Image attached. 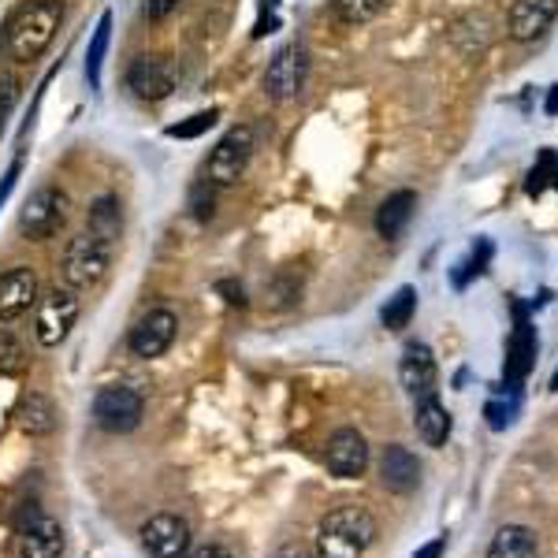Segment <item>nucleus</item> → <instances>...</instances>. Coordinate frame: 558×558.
<instances>
[{
  "instance_id": "nucleus-1",
  "label": "nucleus",
  "mask_w": 558,
  "mask_h": 558,
  "mask_svg": "<svg viewBox=\"0 0 558 558\" xmlns=\"http://www.w3.org/2000/svg\"><path fill=\"white\" fill-rule=\"evenodd\" d=\"M60 23H64V0H26L8 20L4 49L15 64H34L52 46Z\"/></svg>"
},
{
  "instance_id": "nucleus-2",
  "label": "nucleus",
  "mask_w": 558,
  "mask_h": 558,
  "mask_svg": "<svg viewBox=\"0 0 558 558\" xmlns=\"http://www.w3.org/2000/svg\"><path fill=\"white\" fill-rule=\"evenodd\" d=\"M377 540V521L365 507H339L331 510L317 529V555L320 558H362Z\"/></svg>"
},
{
  "instance_id": "nucleus-3",
  "label": "nucleus",
  "mask_w": 558,
  "mask_h": 558,
  "mask_svg": "<svg viewBox=\"0 0 558 558\" xmlns=\"http://www.w3.org/2000/svg\"><path fill=\"white\" fill-rule=\"evenodd\" d=\"M109 265H112L109 242L90 231H83L64 246L60 272H64V283L72 287V291H90V287H98L101 279L109 276Z\"/></svg>"
},
{
  "instance_id": "nucleus-4",
  "label": "nucleus",
  "mask_w": 558,
  "mask_h": 558,
  "mask_svg": "<svg viewBox=\"0 0 558 558\" xmlns=\"http://www.w3.org/2000/svg\"><path fill=\"white\" fill-rule=\"evenodd\" d=\"M250 156H254V127L246 124L231 127L228 135L208 150L205 179L213 182V187H234V182L246 176Z\"/></svg>"
},
{
  "instance_id": "nucleus-5",
  "label": "nucleus",
  "mask_w": 558,
  "mask_h": 558,
  "mask_svg": "<svg viewBox=\"0 0 558 558\" xmlns=\"http://www.w3.org/2000/svg\"><path fill=\"white\" fill-rule=\"evenodd\" d=\"M78 313H83V302H78V291L72 287H52L46 299H38V317H34V339H38L46 351L60 346L67 335H72Z\"/></svg>"
},
{
  "instance_id": "nucleus-6",
  "label": "nucleus",
  "mask_w": 558,
  "mask_h": 558,
  "mask_svg": "<svg viewBox=\"0 0 558 558\" xmlns=\"http://www.w3.org/2000/svg\"><path fill=\"white\" fill-rule=\"evenodd\" d=\"M67 220V194L60 187H38L20 208V231L30 242H46L52 239Z\"/></svg>"
},
{
  "instance_id": "nucleus-7",
  "label": "nucleus",
  "mask_w": 558,
  "mask_h": 558,
  "mask_svg": "<svg viewBox=\"0 0 558 558\" xmlns=\"http://www.w3.org/2000/svg\"><path fill=\"white\" fill-rule=\"evenodd\" d=\"M142 414H145V398L135 388H127V383L101 388L98 398H93V421H98V429L112 435L135 432L142 424Z\"/></svg>"
},
{
  "instance_id": "nucleus-8",
  "label": "nucleus",
  "mask_w": 558,
  "mask_h": 558,
  "mask_svg": "<svg viewBox=\"0 0 558 558\" xmlns=\"http://www.w3.org/2000/svg\"><path fill=\"white\" fill-rule=\"evenodd\" d=\"M176 64H172L168 56H156V52H142V56L130 60L127 67V86L135 90L138 101H168L172 93H176Z\"/></svg>"
},
{
  "instance_id": "nucleus-9",
  "label": "nucleus",
  "mask_w": 558,
  "mask_h": 558,
  "mask_svg": "<svg viewBox=\"0 0 558 558\" xmlns=\"http://www.w3.org/2000/svg\"><path fill=\"white\" fill-rule=\"evenodd\" d=\"M176 335H179V317H176V313H172V309H150L135 328H130L127 346H130V354H135V357L153 362V357H164L172 351Z\"/></svg>"
},
{
  "instance_id": "nucleus-10",
  "label": "nucleus",
  "mask_w": 558,
  "mask_h": 558,
  "mask_svg": "<svg viewBox=\"0 0 558 558\" xmlns=\"http://www.w3.org/2000/svg\"><path fill=\"white\" fill-rule=\"evenodd\" d=\"M67 547L60 521L46 518L38 507H30L20 521V558H60Z\"/></svg>"
},
{
  "instance_id": "nucleus-11",
  "label": "nucleus",
  "mask_w": 558,
  "mask_h": 558,
  "mask_svg": "<svg viewBox=\"0 0 558 558\" xmlns=\"http://www.w3.org/2000/svg\"><path fill=\"white\" fill-rule=\"evenodd\" d=\"M142 547L153 558H187L190 521L179 518V513H153L142 525Z\"/></svg>"
},
{
  "instance_id": "nucleus-12",
  "label": "nucleus",
  "mask_w": 558,
  "mask_h": 558,
  "mask_svg": "<svg viewBox=\"0 0 558 558\" xmlns=\"http://www.w3.org/2000/svg\"><path fill=\"white\" fill-rule=\"evenodd\" d=\"M325 466L339 481L362 477L365 466H369V443H365V435L357 429H339L325 447Z\"/></svg>"
},
{
  "instance_id": "nucleus-13",
  "label": "nucleus",
  "mask_w": 558,
  "mask_h": 558,
  "mask_svg": "<svg viewBox=\"0 0 558 558\" xmlns=\"http://www.w3.org/2000/svg\"><path fill=\"white\" fill-rule=\"evenodd\" d=\"M302 78H305V56L299 46H287L272 56L265 72V93L272 101H294L302 93Z\"/></svg>"
},
{
  "instance_id": "nucleus-14",
  "label": "nucleus",
  "mask_w": 558,
  "mask_h": 558,
  "mask_svg": "<svg viewBox=\"0 0 558 558\" xmlns=\"http://www.w3.org/2000/svg\"><path fill=\"white\" fill-rule=\"evenodd\" d=\"M34 302H38V272L30 265L0 272V320H20Z\"/></svg>"
},
{
  "instance_id": "nucleus-15",
  "label": "nucleus",
  "mask_w": 558,
  "mask_h": 558,
  "mask_svg": "<svg viewBox=\"0 0 558 558\" xmlns=\"http://www.w3.org/2000/svg\"><path fill=\"white\" fill-rule=\"evenodd\" d=\"M398 380H403L406 395L421 398V395H435V380H440V369H435V357L424 343H406L403 362H398Z\"/></svg>"
},
{
  "instance_id": "nucleus-16",
  "label": "nucleus",
  "mask_w": 558,
  "mask_h": 558,
  "mask_svg": "<svg viewBox=\"0 0 558 558\" xmlns=\"http://www.w3.org/2000/svg\"><path fill=\"white\" fill-rule=\"evenodd\" d=\"M558 20V0H513L510 8V38L536 41Z\"/></svg>"
},
{
  "instance_id": "nucleus-17",
  "label": "nucleus",
  "mask_w": 558,
  "mask_h": 558,
  "mask_svg": "<svg viewBox=\"0 0 558 558\" xmlns=\"http://www.w3.org/2000/svg\"><path fill=\"white\" fill-rule=\"evenodd\" d=\"M380 481L383 487H391V492L409 495L421 484V461H417L414 451L403 447V443H391L380 458Z\"/></svg>"
},
{
  "instance_id": "nucleus-18",
  "label": "nucleus",
  "mask_w": 558,
  "mask_h": 558,
  "mask_svg": "<svg viewBox=\"0 0 558 558\" xmlns=\"http://www.w3.org/2000/svg\"><path fill=\"white\" fill-rule=\"evenodd\" d=\"M513 313H518V328H513L510 351H507V383H510V391H518V383L529 377V369H533L536 335H533V325L525 320V305L513 302Z\"/></svg>"
},
{
  "instance_id": "nucleus-19",
  "label": "nucleus",
  "mask_w": 558,
  "mask_h": 558,
  "mask_svg": "<svg viewBox=\"0 0 558 558\" xmlns=\"http://www.w3.org/2000/svg\"><path fill=\"white\" fill-rule=\"evenodd\" d=\"M414 429L424 440V447H443L451 440V409L440 403V395H421L414 398Z\"/></svg>"
},
{
  "instance_id": "nucleus-20",
  "label": "nucleus",
  "mask_w": 558,
  "mask_h": 558,
  "mask_svg": "<svg viewBox=\"0 0 558 558\" xmlns=\"http://www.w3.org/2000/svg\"><path fill=\"white\" fill-rule=\"evenodd\" d=\"M414 208H417V194L414 190H398V194L383 198V205L377 208V231L380 239H398L409 220H414Z\"/></svg>"
},
{
  "instance_id": "nucleus-21",
  "label": "nucleus",
  "mask_w": 558,
  "mask_h": 558,
  "mask_svg": "<svg viewBox=\"0 0 558 558\" xmlns=\"http://www.w3.org/2000/svg\"><path fill=\"white\" fill-rule=\"evenodd\" d=\"M86 228L90 234H98L112 246V242L124 234V205H119L116 194H101L98 202L90 205V213H86Z\"/></svg>"
},
{
  "instance_id": "nucleus-22",
  "label": "nucleus",
  "mask_w": 558,
  "mask_h": 558,
  "mask_svg": "<svg viewBox=\"0 0 558 558\" xmlns=\"http://www.w3.org/2000/svg\"><path fill=\"white\" fill-rule=\"evenodd\" d=\"M540 555V540L529 525H503L495 533L487 558H536Z\"/></svg>"
},
{
  "instance_id": "nucleus-23",
  "label": "nucleus",
  "mask_w": 558,
  "mask_h": 558,
  "mask_svg": "<svg viewBox=\"0 0 558 558\" xmlns=\"http://www.w3.org/2000/svg\"><path fill=\"white\" fill-rule=\"evenodd\" d=\"M15 421H20V429L26 435H49L52 429H56V406H52L49 395H41V391H30V395H23Z\"/></svg>"
},
{
  "instance_id": "nucleus-24",
  "label": "nucleus",
  "mask_w": 558,
  "mask_h": 558,
  "mask_svg": "<svg viewBox=\"0 0 558 558\" xmlns=\"http://www.w3.org/2000/svg\"><path fill=\"white\" fill-rule=\"evenodd\" d=\"M109 41H112V12H104L98 26H93V38L86 46V78L90 86L98 90L101 86V67H104V52H109Z\"/></svg>"
},
{
  "instance_id": "nucleus-25",
  "label": "nucleus",
  "mask_w": 558,
  "mask_h": 558,
  "mask_svg": "<svg viewBox=\"0 0 558 558\" xmlns=\"http://www.w3.org/2000/svg\"><path fill=\"white\" fill-rule=\"evenodd\" d=\"M395 0H331V12H335L339 23L346 26H362L372 23L377 15H383Z\"/></svg>"
},
{
  "instance_id": "nucleus-26",
  "label": "nucleus",
  "mask_w": 558,
  "mask_h": 558,
  "mask_svg": "<svg viewBox=\"0 0 558 558\" xmlns=\"http://www.w3.org/2000/svg\"><path fill=\"white\" fill-rule=\"evenodd\" d=\"M414 313H417V291H414V287H398L395 299L383 305L380 320H383V328H388V331H403V328H409Z\"/></svg>"
},
{
  "instance_id": "nucleus-27",
  "label": "nucleus",
  "mask_w": 558,
  "mask_h": 558,
  "mask_svg": "<svg viewBox=\"0 0 558 558\" xmlns=\"http://www.w3.org/2000/svg\"><path fill=\"white\" fill-rule=\"evenodd\" d=\"M26 369V351L12 328H0V377H20Z\"/></svg>"
},
{
  "instance_id": "nucleus-28",
  "label": "nucleus",
  "mask_w": 558,
  "mask_h": 558,
  "mask_svg": "<svg viewBox=\"0 0 558 558\" xmlns=\"http://www.w3.org/2000/svg\"><path fill=\"white\" fill-rule=\"evenodd\" d=\"M216 119H220V109H205V112H194L190 119H182V124H172L164 135L168 138H198V135H205Z\"/></svg>"
},
{
  "instance_id": "nucleus-29",
  "label": "nucleus",
  "mask_w": 558,
  "mask_h": 558,
  "mask_svg": "<svg viewBox=\"0 0 558 558\" xmlns=\"http://www.w3.org/2000/svg\"><path fill=\"white\" fill-rule=\"evenodd\" d=\"M190 213H194L198 224H208L216 216V187L208 179H202L190 190Z\"/></svg>"
},
{
  "instance_id": "nucleus-30",
  "label": "nucleus",
  "mask_w": 558,
  "mask_h": 558,
  "mask_svg": "<svg viewBox=\"0 0 558 558\" xmlns=\"http://www.w3.org/2000/svg\"><path fill=\"white\" fill-rule=\"evenodd\" d=\"M555 179V153L551 150H544L540 153V161L533 164V172H529V182H525V190L529 194H544V187Z\"/></svg>"
},
{
  "instance_id": "nucleus-31",
  "label": "nucleus",
  "mask_w": 558,
  "mask_h": 558,
  "mask_svg": "<svg viewBox=\"0 0 558 558\" xmlns=\"http://www.w3.org/2000/svg\"><path fill=\"white\" fill-rule=\"evenodd\" d=\"M487 257H492V246H487V242H481V250H473V257H469L466 265H458L461 272H455V287H466L473 276H481V272H484V261H487Z\"/></svg>"
},
{
  "instance_id": "nucleus-32",
  "label": "nucleus",
  "mask_w": 558,
  "mask_h": 558,
  "mask_svg": "<svg viewBox=\"0 0 558 558\" xmlns=\"http://www.w3.org/2000/svg\"><path fill=\"white\" fill-rule=\"evenodd\" d=\"M513 414H518V395H513L510 403H487V424H492L495 432L507 429L513 421Z\"/></svg>"
},
{
  "instance_id": "nucleus-33",
  "label": "nucleus",
  "mask_w": 558,
  "mask_h": 558,
  "mask_svg": "<svg viewBox=\"0 0 558 558\" xmlns=\"http://www.w3.org/2000/svg\"><path fill=\"white\" fill-rule=\"evenodd\" d=\"M276 4L279 0H261V15H257V26H254V38H265V34L276 30Z\"/></svg>"
},
{
  "instance_id": "nucleus-34",
  "label": "nucleus",
  "mask_w": 558,
  "mask_h": 558,
  "mask_svg": "<svg viewBox=\"0 0 558 558\" xmlns=\"http://www.w3.org/2000/svg\"><path fill=\"white\" fill-rule=\"evenodd\" d=\"M176 8H179V0H145V4H142V15H145L150 23H164L172 12H176Z\"/></svg>"
},
{
  "instance_id": "nucleus-35",
  "label": "nucleus",
  "mask_w": 558,
  "mask_h": 558,
  "mask_svg": "<svg viewBox=\"0 0 558 558\" xmlns=\"http://www.w3.org/2000/svg\"><path fill=\"white\" fill-rule=\"evenodd\" d=\"M15 98H20V90H15V78H0V127H4V119H8V112H12V104Z\"/></svg>"
},
{
  "instance_id": "nucleus-36",
  "label": "nucleus",
  "mask_w": 558,
  "mask_h": 558,
  "mask_svg": "<svg viewBox=\"0 0 558 558\" xmlns=\"http://www.w3.org/2000/svg\"><path fill=\"white\" fill-rule=\"evenodd\" d=\"M216 291L224 294V302H228V305H239V309L246 305V291H242L234 279H220V283H216Z\"/></svg>"
},
{
  "instance_id": "nucleus-37",
  "label": "nucleus",
  "mask_w": 558,
  "mask_h": 558,
  "mask_svg": "<svg viewBox=\"0 0 558 558\" xmlns=\"http://www.w3.org/2000/svg\"><path fill=\"white\" fill-rule=\"evenodd\" d=\"M20 172H23V164L15 161L12 168L4 172V179H0V205L8 202V198H12V190H15V182H20Z\"/></svg>"
},
{
  "instance_id": "nucleus-38",
  "label": "nucleus",
  "mask_w": 558,
  "mask_h": 558,
  "mask_svg": "<svg viewBox=\"0 0 558 558\" xmlns=\"http://www.w3.org/2000/svg\"><path fill=\"white\" fill-rule=\"evenodd\" d=\"M272 558H313V551L305 544H283Z\"/></svg>"
},
{
  "instance_id": "nucleus-39",
  "label": "nucleus",
  "mask_w": 558,
  "mask_h": 558,
  "mask_svg": "<svg viewBox=\"0 0 558 558\" xmlns=\"http://www.w3.org/2000/svg\"><path fill=\"white\" fill-rule=\"evenodd\" d=\"M443 551H447V540L440 536V540H432V544H424L421 551H417L414 558H440Z\"/></svg>"
},
{
  "instance_id": "nucleus-40",
  "label": "nucleus",
  "mask_w": 558,
  "mask_h": 558,
  "mask_svg": "<svg viewBox=\"0 0 558 558\" xmlns=\"http://www.w3.org/2000/svg\"><path fill=\"white\" fill-rule=\"evenodd\" d=\"M187 558H231L224 547H216V544H205V547H198V551H190Z\"/></svg>"
},
{
  "instance_id": "nucleus-41",
  "label": "nucleus",
  "mask_w": 558,
  "mask_h": 558,
  "mask_svg": "<svg viewBox=\"0 0 558 558\" xmlns=\"http://www.w3.org/2000/svg\"><path fill=\"white\" fill-rule=\"evenodd\" d=\"M547 112H551V116L558 112V86H551V98H547Z\"/></svg>"
},
{
  "instance_id": "nucleus-42",
  "label": "nucleus",
  "mask_w": 558,
  "mask_h": 558,
  "mask_svg": "<svg viewBox=\"0 0 558 558\" xmlns=\"http://www.w3.org/2000/svg\"><path fill=\"white\" fill-rule=\"evenodd\" d=\"M551 391H558V369H555V377H551Z\"/></svg>"
},
{
  "instance_id": "nucleus-43",
  "label": "nucleus",
  "mask_w": 558,
  "mask_h": 558,
  "mask_svg": "<svg viewBox=\"0 0 558 558\" xmlns=\"http://www.w3.org/2000/svg\"><path fill=\"white\" fill-rule=\"evenodd\" d=\"M551 182H555V187H558V156H555V179H551Z\"/></svg>"
}]
</instances>
